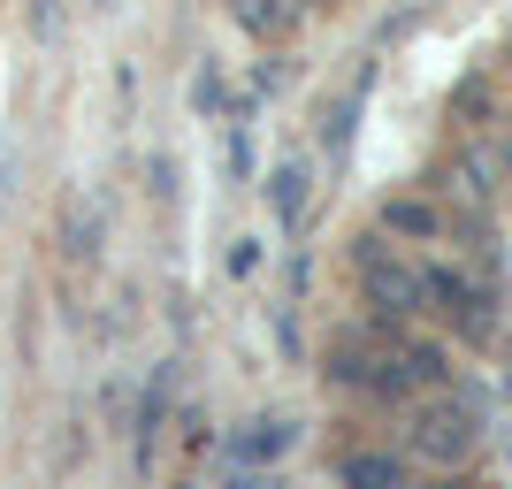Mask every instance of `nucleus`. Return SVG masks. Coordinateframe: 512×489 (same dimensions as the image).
Instances as JSON below:
<instances>
[{
	"label": "nucleus",
	"instance_id": "423d86ee",
	"mask_svg": "<svg viewBox=\"0 0 512 489\" xmlns=\"http://www.w3.org/2000/svg\"><path fill=\"white\" fill-rule=\"evenodd\" d=\"M31 31H39V39H62V0H31Z\"/></svg>",
	"mask_w": 512,
	"mask_h": 489
},
{
	"label": "nucleus",
	"instance_id": "0eeeda50",
	"mask_svg": "<svg viewBox=\"0 0 512 489\" xmlns=\"http://www.w3.org/2000/svg\"><path fill=\"white\" fill-rule=\"evenodd\" d=\"M92 8H107V0H92Z\"/></svg>",
	"mask_w": 512,
	"mask_h": 489
},
{
	"label": "nucleus",
	"instance_id": "7ed1b4c3",
	"mask_svg": "<svg viewBox=\"0 0 512 489\" xmlns=\"http://www.w3.org/2000/svg\"><path fill=\"white\" fill-rule=\"evenodd\" d=\"M283 444H291V421H253L245 436H237V459H245V467H260V459H276Z\"/></svg>",
	"mask_w": 512,
	"mask_h": 489
},
{
	"label": "nucleus",
	"instance_id": "f03ea898",
	"mask_svg": "<svg viewBox=\"0 0 512 489\" xmlns=\"http://www.w3.org/2000/svg\"><path fill=\"white\" fill-rule=\"evenodd\" d=\"M413 444H421L428 459H459V451L474 444V421L459 413V405H436V413H421V421H413Z\"/></svg>",
	"mask_w": 512,
	"mask_h": 489
},
{
	"label": "nucleus",
	"instance_id": "20e7f679",
	"mask_svg": "<svg viewBox=\"0 0 512 489\" xmlns=\"http://www.w3.org/2000/svg\"><path fill=\"white\" fill-rule=\"evenodd\" d=\"M344 482H352V489H398L406 474H398V459H375V451H360V459H344Z\"/></svg>",
	"mask_w": 512,
	"mask_h": 489
},
{
	"label": "nucleus",
	"instance_id": "39448f33",
	"mask_svg": "<svg viewBox=\"0 0 512 489\" xmlns=\"http://www.w3.org/2000/svg\"><path fill=\"white\" fill-rule=\"evenodd\" d=\"M268 192H276V214H283V222H299V207H306V169H276V176H268Z\"/></svg>",
	"mask_w": 512,
	"mask_h": 489
},
{
	"label": "nucleus",
	"instance_id": "f257e3e1",
	"mask_svg": "<svg viewBox=\"0 0 512 489\" xmlns=\"http://www.w3.org/2000/svg\"><path fill=\"white\" fill-rule=\"evenodd\" d=\"M367 298H375V306H390V314H413V306L428 298V283L413 276L406 260H390V253H367Z\"/></svg>",
	"mask_w": 512,
	"mask_h": 489
}]
</instances>
